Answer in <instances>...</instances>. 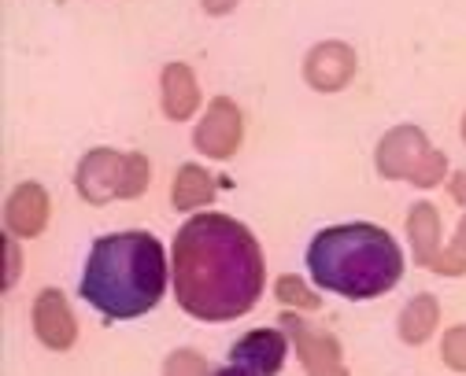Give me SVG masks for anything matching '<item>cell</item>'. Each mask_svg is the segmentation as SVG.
I'll list each match as a JSON object with an SVG mask.
<instances>
[{"mask_svg":"<svg viewBox=\"0 0 466 376\" xmlns=\"http://www.w3.org/2000/svg\"><path fill=\"white\" fill-rule=\"evenodd\" d=\"M34 336L48 351H67L78 340V322L67 306V295L60 288H45L34 299Z\"/></svg>","mask_w":466,"mask_h":376,"instance_id":"cell-10","label":"cell"},{"mask_svg":"<svg viewBox=\"0 0 466 376\" xmlns=\"http://www.w3.org/2000/svg\"><path fill=\"white\" fill-rule=\"evenodd\" d=\"M148 177H152V166L141 152H130L127 155V173H123V193L119 200H137L145 188H148Z\"/></svg>","mask_w":466,"mask_h":376,"instance_id":"cell-18","label":"cell"},{"mask_svg":"<svg viewBox=\"0 0 466 376\" xmlns=\"http://www.w3.org/2000/svg\"><path fill=\"white\" fill-rule=\"evenodd\" d=\"M308 270L322 292L344 299H378L403 277V251L381 225H329L308 243Z\"/></svg>","mask_w":466,"mask_h":376,"instance_id":"cell-3","label":"cell"},{"mask_svg":"<svg viewBox=\"0 0 466 376\" xmlns=\"http://www.w3.org/2000/svg\"><path fill=\"white\" fill-rule=\"evenodd\" d=\"M19 273H23V251H19V243H15V236L12 233H5V292H12L15 288V281H19Z\"/></svg>","mask_w":466,"mask_h":376,"instance_id":"cell-20","label":"cell"},{"mask_svg":"<svg viewBox=\"0 0 466 376\" xmlns=\"http://www.w3.org/2000/svg\"><path fill=\"white\" fill-rule=\"evenodd\" d=\"M289 354V336L281 329H252L229 347L233 365H241L256 376H278Z\"/></svg>","mask_w":466,"mask_h":376,"instance_id":"cell-11","label":"cell"},{"mask_svg":"<svg viewBox=\"0 0 466 376\" xmlns=\"http://www.w3.org/2000/svg\"><path fill=\"white\" fill-rule=\"evenodd\" d=\"M274 295H278V302H285V306H300V310H319L322 306V299L297 277V273H285V277H278V284H274Z\"/></svg>","mask_w":466,"mask_h":376,"instance_id":"cell-16","label":"cell"},{"mask_svg":"<svg viewBox=\"0 0 466 376\" xmlns=\"http://www.w3.org/2000/svg\"><path fill=\"white\" fill-rule=\"evenodd\" d=\"M215 376H256V372H248V369H241V365H229V369H218Z\"/></svg>","mask_w":466,"mask_h":376,"instance_id":"cell-24","label":"cell"},{"mask_svg":"<svg viewBox=\"0 0 466 376\" xmlns=\"http://www.w3.org/2000/svg\"><path fill=\"white\" fill-rule=\"evenodd\" d=\"M170 284L197 322H233L259 302L263 251L248 225L229 214H193L170 247Z\"/></svg>","mask_w":466,"mask_h":376,"instance_id":"cell-1","label":"cell"},{"mask_svg":"<svg viewBox=\"0 0 466 376\" xmlns=\"http://www.w3.org/2000/svg\"><path fill=\"white\" fill-rule=\"evenodd\" d=\"M407 240H411L415 262L441 273V277H462L466 255L462 251H441V211L433 203H415L407 211Z\"/></svg>","mask_w":466,"mask_h":376,"instance_id":"cell-5","label":"cell"},{"mask_svg":"<svg viewBox=\"0 0 466 376\" xmlns=\"http://www.w3.org/2000/svg\"><path fill=\"white\" fill-rule=\"evenodd\" d=\"M159 96H163V114L174 122H186L200 107V85L197 74L186 63H167L163 78H159Z\"/></svg>","mask_w":466,"mask_h":376,"instance_id":"cell-12","label":"cell"},{"mask_svg":"<svg viewBox=\"0 0 466 376\" xmlns=\"http://www.w3.org/2000/svg\"><path fill=\"white\" fill-rule=\"evenodd\" d=\"M356 74V52L344 41H319L304 59V82L315 93H340Z\"/></svg>","mask_w":466,"mask_h":376,"instance_id":"cell-9","label":"cell"},{"mask_svg":"<svg viewBox=\"0 0 466 376\" xmlns=\"http://www.w3.org/2000/svg\"><path fill=\"white\" fill-rule=\"evenodd\" d=\"M123 173H127V155L115 152V148H93L86 152V159L78 163V173H75V184L86 203H111L119 200L123 193Z\"/></svg>","mask_w":466,"mask_h":376,"instance_id":"cell-7","label":"cell"},{"mask_svg":"<svg viewBox=\"0 0 466 376\" xmlns=\"http://www.w3.org/2000/svg\"><path fill=\"white\" fill-rule=\"evenodd\" d=\"M441 354H444V365H448V369L466 372V325H455V329L444 332Z\"/></svg>","mask_w":466,"mask_h":376,"instance_id":"cell-19","label":"cell"},{"mask_svg":"<svg viewBox=\"0 0 466 376\" xmlns=\"http://www.w3.org/2000/svg\"><path fill=\"white\" fill-rule=\"evenodd\" d=\"M455 251H462V255H466V214H462V222L455 229Z\"/></svg>","mask_w":466,"mask_h":376,"instance_id":"cell-23","label":"cell"},{"mask_svg":"<svg viewBox=\"0 0 466 376\" xmlns=\"http://www.w3.org/2000/svg\"><path fill=\"white\" fill-rule=\"evenodd\" d=\"M163 376H211V369H208V358L200 351L182 347V351H170L167 354Z\"/></svg>","mask_w":466,"mask_h":376,"instance_id":"cell-17","label":"cell"},{"mask_svg":"<svg viewBox=\"0 0 466 376\" xmlns=\"http://www.w3.org/2000/svg\"><path fill=\"white\" fill-rule=\"evenodd\" d=\"M5 218H8V233H15V236H37L45 229V222H48V193H45L41 184H34V181L19 184L15 193L8 196Z\"/></svg>","mask_w":466,"mask_h":376,"instance_id":"cell-13","label":"cell"},{"mask_svg":"<svg viewBox=\"0 0 466 376\" xmlns=\"http://www.w3.org/2000/svg\"><path fill=\"white\" fill-rule=\"evenodd\" d=\"M281 332L293 340V347L311 376H348V369L340 361V343L329 332L308 329L297 313H281Z\"/></svg>","mask_w":466,"mask_h":376,"instance_id":"cell-8","label":"cell"},{"mask_svg":"<svg viewBox=\"0 0 466 376\" xmlns=\"http://www.w3.org/2000/svg\"><path fill=\"white\" fill-rule=\"evenodd\" d=\"M448 188H451V196H455L459 203H466V170H462V173H455Z\"/></svg>","mask_w":466,"mask_h":376,"instance_id":"cell-22","label":"cell"},{"mask_svg":"<svg viewBox=\"0 0 466 376\" xmlns=\"http://www.w3.org/2000/svg\"><path fill=\"white\" fill-rule=\"evenodd\" d=\"M211 196H215L211 173H208L204 166L186 163V166L178 170V177H174V193H170L174 207H178V211H197V207L211 203Z\"/></svg>","mask_w":466,"mask_h":376,"instance_id":"cell-15","label":"cell"},{"mask_svg":"<svg viewBox=\"0 0 466 376\" xmlns=\"http://www.w3.org/2000/svg\"><path fill=\"white\" fill-rule=\"evenodd\" d=\"M245 141V114L241 107L233 104L229 96H215L197 125V134H193V144L200 155L208 159H229L233 152L241 148Z\"/></svg>","mask_w":466,"mask_h":376,"instance_id":"cell-6","label":"cell"},{"mask_svg":"<svg viewBox=\"0 0 466 376\" xmlns=\"http://www.w3.org/2000/svg\"><path fill=\"white\" fill-rule=\"evenodd\" d=\"M437 322H441V302L433 295H415L400 313V340L411 347H422L433 336Z\"/></svg>","mask_w":466,"mask_h":376,"instance_id":"cell-14","label":"cell"},{"mask_svg":"<svg viewBox=\"0 0 466 376\" xmlns=\"http://www.w3.org/2000/svg\"><path fill=\"white\" fill-rule=\"evenodd\" d=\"M167 277L163 243L152 233H111L89 247L78 295L111 322H134L163 299Z\"/></svg>","mask_w":466,"mask_h":376,"instance_id":"cell-2","label":"cell"},{"mask_svg":"<svg viewBox=\"0 0 466 376\" xmlns=\"http://www.w3.org/2000/svg\"><path fill=\"white\" fill-rule=\"evenodd\" d=\"M208 15H229L233 8H238V0H200Z\"/></svg>","mask_w":466,"mask_h":376,"instance_id":"cell-21","label":"cell"},{"mask_svg":"<svg viewBox=\"0 0 466 376\" xmlns=\"http://www.w3.org/2000/svg\"><path fill=\"white\" fill-rule=\"evenodd\" d=\"M462 141H466V114H462Z\"/></svg>","mask_w":466,"mask_h":376,"instance_id":"cell-25","label":"cell"},{"mask_svg":"<svg viewBox=\"0 0 466 376\" xmlns=\"http://www.w3.org/2000/svg\"><path fill=\"white\" fill-rule=\"evenodd\" d=\"M374 166L389 181H411L415 188H433L448 173L444 152L430 148L419 125H396L374 148Z\"/></svg>","mask_w":466,"mask_h":376,"instance_id":"cell-4","label":"cell"}]
</instances>
